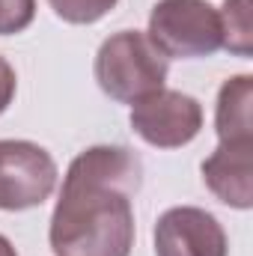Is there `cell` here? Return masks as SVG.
Here are the masks:
<instances>
[{
    "label": "cell",
    "mask_w": 253,
    "mask_h": 256,
    "mask_svg": "<svg viewBox=\"0 0 253 256\" xmlns=\"http://www.w3.org/2000/svg\"><path fill=\"white\" fill-rule=\"evenodd\" d=\"M143 164L128 146H90L66 170L51 214L54 256H131Z\"/></svg>",
    "instance_id": "obj_1"
},
{
    "label": "cell",
    "mask_w": 253,
    "mask_h": 256,
    "mask_svg": "<svg viewBox=\"0 0 253 256\" xmlns=\"http://www.w3.org/2000/svg\"><path fill=\"white\" fill-rule=\"evenodd\" d=\"M92 72L104 96L122 104H134L164 86L170 60L149 42L146 33L120 30L102 42Z\"/></svg>",
    "instance_id": "obj_2"
},
{
    "label": "cell",
    "mask_w": 253,
    "mask_h": 256,
    "mask_svg": "<svg viewBox=\"0 0 253 256\" xmlns=\"http://www.w3.org/2000/svg\"><path fill=\"white\" fill-rule=\"evenodd\" d=\"M149 42L170 60L212 57L220 51V15L208 0H158L149 12Z\"/></svg>",
    "instance_id": "obj_3"
},
{
    "label": "cell",
    "mask_w": 253,
    "mask_h": 256,
    "mask_svg": "<svg viewBox=\"0 0 253 256\" xmlns=\"http://www.w3.org/2000/svg\"><path fill=\"white\" fill-rule=\"evenodd\" d=\"M57 188V164L48 149L30 140H0V208L27 212Z\"/></svg>",
    "instance_id": "obj_4"
},
{
    "label": "cell",
    "mask_w": 253,
    "mask_h": 256,
    "mask_svg": "<svg viewBox=\"0 0 253 256\" xmlns=\"http://www.w3.org/2000/svg\"><path fill=\"white\" fill-rule=\"evenodd\" d=\"M131 128L155 149H179L200 134L202 108L188 92L161 86L158 92L131 104Z\"/></svg>",
    "instance_id": "obj_5"
},
{
    "label": "cell",
    "mask_w": 253,
    "mask_h": 256,
    "mask_svg": "<svg viewBox=\"0 0 253 256\" xmlns=\"http://www.w3.org/2000/svg\"><path fill=\"white\" fill-rule=\"evenodd\" d=\"M155 256H226L230 242L214 214L196 206H173L155 224Z\"/></svg>",
    "instance_id": "obj_6"
},
{
    "label": "cell",
    "mask_w": 253,
    "mask_h": 256,
    "mask_svg": "<svg viewBox=\"0 0 253 256\" xmlns=\"http://www.w3.org/2000/svg\"><path fill=\"white\" fill-rule=\"evenodd\" d=\"M202 182L224 206L248 212L253 206V137L218 140V149L202 161Z\"/></svg>",
    "instance_id": "obj_7"
},
{
    "label": "cell",
    "mask_w": 253,
    "mask_h": 256,
    "mask_svg": "<svg viewBox=\"0 0 253 256\" xmlns=\"http://www.w3.org/2000/svg\"><path fill=\"white\" fill-rule=\"evenodd\" d=\"M218 140H242L253 137V78L236 74L224 80L214 104Z\"/></svg>",
    "instance_id": "obj_8"
},
{
    "label": "cell",
    "mask_w": 253,
    "mask_h": 256,
    "mask_svg": "<svg viewBox=\"0 0 253 256\" xmlns=\"http://www.w3.org/2000/svg\"><path fill=\"white\" fill-rule=\"evenodd\" d=\"M218 15H220V39H224L220 48H226L236 57H250L253 27H250V6H248V0H224Z\"/></svg>",
    "instance_id": "obj_9"
},
{
    "label": "cell",
    "mask_w": 253,
    "mask_h": 256,
    "mask_svg": "<svg viewBox=\"0 0 253 256\" xmlns=\"http://www.w3.org/2000/svg\"><path fill=\"white\" fill-rule=\"evenodd\" d=\"M54 15L66 24H96L102 21L120 0H48Z\"/></svg>",
    "instance_id": "obj_10"
},
{
    "label": "cell",
    "mask_w": 253,
    "mask_h": 256,
    "mask_svg": "<svg viewBox=\"0 0 253 256\" xmlns=\"http://www.w3.org/2000/svg\"><path fill=\"white\" fill-rule=\"evenodd\" d=\"M36 18V0H0V36L21 33Z\"/></svg>",
    "instance_id": "obj_11"
},
{
    "label": "cell",
    "mask_w": 253,
    "mask_h": 256,
    "mask_svg": "<svg viewBox=\"0 0 253 256\" xmlns=\"http://www.w3.org/2000/svg\"><path fill=\"white\" fill-rule=\"evenodd\" d=\"M15 90H18V78H15V68L9 66L6 57H0V114L12 104L15 98Z\"/></svg>",
    "instance_id": "obj_12"
},
{
    "label": "cell",
    "mask_w": 253,
    "mask_h": 256,
    "mask_svg": "<svg viewBox=\"0 0 253 256\" xmlns=\"http://www.w3.org/2000/svg\"><path fill=\"white\" fill-rule=\"evenodd\" d=\"M0 256H18L15 248H12V242H9L6 236H0Z\"/></svg>",
    "instance_id": "obj_13"
}]
</instances>
